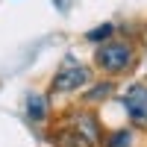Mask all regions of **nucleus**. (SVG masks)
Here are the masks:
<instances>
[{"mask_svg": "<svg viewBox=\"0 0 147 147\" xmlns=\"http://www.w3.org/2000/svg\"><path fill=\"white\" fill-rule=\"evenodd\" d=\"M103 147H132V129H112L103 138Z\"/></svg>", "mask_w": 147, "mask_h": 147, "instance_id": "6e6552de", "label": "nucleus"}, {"mask_svg": "<svg viewBox=\"0 0 147 147\" xmlns=\"http://www.w3.org/2000/svg\"><path fill=\"white\" fill-rule=\"evenodd\" d=\"M115 91V85L109 82V80H103V82H94V85H88V88H85V97L82 100L85 103H100V100H106L109 94Z\"/></svg>", "mask_w": 147, "mask_h": 147, "instance_id": "423d86ee", "label": "nucleus"}, {"mask_svg": "<svg viewBox=\"0 0 147 147\" xmlns=\"http://www.w3.org/2000/svg\"><path fill=\"white\" fill-rule=\"evenodd\" d=\"M136 65V44L129 38H109L97 44L94 50V68L103 71L106 77H124Z\"/></svg>", "mask_w": 147, "mask_h": 147, "instance_id": "f257e3e1", "label": "nucleus"}, {"mask_svg": "<svg viewBox=\"0 0 147 147\" xmlns=\"http://www.w3.org/2000/svg\"><path fill=\"white\" fill-rule=\"evenodd\" d=\"M47 112H50L47 97L38 94V91H30L27 94V118L32 121V124H41V121H47Z\"/></svg>", "mask_w": 147, "mask_h": 147, "instance_id": "39448f33", "label": "nucleus"}, {"mask_svg": "<svg viewBox=\"0 0 147 147\" xmlns=\"http://www.w3.org/2000/svg\"><path fill=\"white\" fill-rule=\"evenodd\" d=\"M121 100H124V109H127L129 121L136 127L147 129V82H132Z\"/></svg>", "mask_w": 147, "mask_h": 147, "instance_id": "7ed1b4c3", "label": "nucleus"}, {"mask_svg": "<svg viewBox=\"0 0 147 147\" xmlns=\"http://www.w3.org/2000/svg\"><path fill=\"white\" fill-rule=\"evenodd\" d=\"M68 129H74L82 141H88L91 147L100 144V127H97V118L91 112H74L68 121Z\"/></svg>", "mask_w": 147, "mask_h": 147, "instance_id": "20e7f679", "label": "nucleus"}, {"mask_svg": "<svg viewBox=\"0 0 147 147\" xmlns=\"http://www.w3.org/2000/svg\"><path fill=\"white\" fill-rule=\"evenodd\" d=\"M115 32H118L115 24H100V27H94V30L85 32V41H91V44H103V41H109V38H115Z\"/></svg>", "mask_w": 147, "mask_h": 147, "instance_id": "0eeeda50", "label": "nucleus"}, {"mask_svg": "<svg viewBox=\"0 0 147 147\" xmlns=\"http://www.w3.org/2000/svg\"><path fill=\"white\" fill-rule=\"evenodd\" d=\"M88 85H91V68L80 65V62H68L53 74L50 91L53 94H71V91H80V88H88Z\"/></svg>", "mask_w": 147, "mask_h": 147, "instance_id": "f03ea898", "label": "nucleus"}]
</instances>
